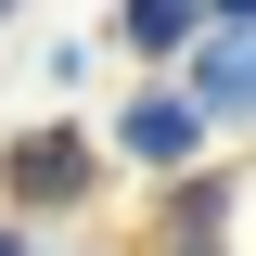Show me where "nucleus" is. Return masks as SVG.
Returning <instances> with one entry per match:
<instances>
[{
    "mask_svg": "<svg viewBox=\"0 0 256 256\" xmlns=\"http://www.w3.org/2000/svg\"><path fill=\"white\" fill-rule=\"evenodd\" d=\"M205 13H218V26H244V13H256V0H205Z\"/></svg>",
    "mask_w": 256,
    "mask_h": 256,
    "instance_id": "nucleus-6",
    "label": "nucleus"
},
{
    "mask_svg": "<svg viewBox=\"0 0 256 256\" xmlns=\"http://www.w3.org/2000/svg\"><path fill=\"white\" fill-rule=\"evenodd\" d=\"M0 13H13V0H0Z\"/></svg>",
    "mask_w": 256,
    "mask_h": 256,
    "instance_id": "nucleus-7",
    "label": "nucleus"
},
{
    "mask_svg": "<svg viewBox=\"0 0 256 256\" xmlns=\"http://www.w3.org/2000/svg\"><path fill=\"white\" fill-rule=\"evenodd\" d=\"M77 192H90V141H77V128L13 141V205H77Z\"/></svg>",
    "mask_w": 256,
    "mask_h": 256,
    "instance_id": "nucleus-2",
    "label": "nucleus"
},
{
    "mask_svg": "<svg viewBox=\"0 0 256 256\" xmlns=\"http://www.w3.org/2000/svg\"><path fill=\"white\" fill-rule=\"evenodd\" d=\"M116 141H128L141 166H192V141H205V116H192V90H141V102L116 116Z\"/></svg>",
    "mask_w": 256,
    "mask_h": 256,
    "instance_id": "nucleus-3",
    "label": "nucleus"
},
{
    "mask_svg": "<svg viewBox=\"0 0 256 256\" xmlns=\"http://www.w3.org/2000/svg\"><path fill=\"white\" fill-rule=\"evenodd\" d=\"M218 218H230V192H218V180L180 192V205H166V256H218Z\"/></svg>",
    "mask_w": 256,
    "mask_h": 256,
    "instance_id": "nucleus-5",
    "label": "nucleus"
},
{
    "mask_svg": "<svg viewBox=\"0 0 256 256\" xmlns=\"http://www.w3.org/2000/svg\"><path fill=\"white\" fill-rule=\"evenodd\" d=\"M192 26H205V0H128V52H192Z\"/></svg>",
    "mask_w": 256,
    "mask_h": 256,
    "instance_id": "nucleus-4",
    "label": "nucleus"
},
{
    "mask_svg": "<svg viewBox=\"0 0 256 256\" xmlns=\"http://www.w3.org/2000/svg\"><path fill=\"white\" fill-rule=\"evenodd\" d=\"M192 38H205V26H192ZM192 116H205V128L256 116V13H244V26H218L205 52H192Z\"/></svg>",
    "mask_w": 256,
    "mask_h": 256,
    "instance_id": "nucleus-1",
    "label": "nucleus"
}]
</instances>
